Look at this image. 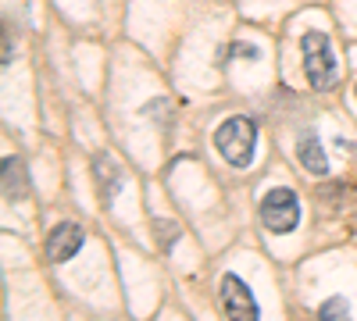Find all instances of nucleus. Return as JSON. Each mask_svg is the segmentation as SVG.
<instances>
[{"instance_id": "nucleus-1", "label": "nucleus", "mask_w": 357, "mask_h": 321, "mask_svg": "<svg viewBox=\"0 0 357 321\" xmlns=\"http://www.w3.org/2000/svg\"><path fill=\"white\" fill-rule=\"evenodd\" d=\"M254 143H257V125L243 114H232L215 129V147L232 168H247L254 157Z\"/></svg>"}, {"instance_id": "nucleus-2", "label": "nucleus", "mask_w": 357, "mask_h": 321, "mask_svg": "<svg viewBox=\"0 0 357 321\" xmlns=\"http://www.w3.org/2000/svg\"><path fill=\"white\" fill-rule=\"evenodd\" d=\"M301 54H304V72H307V82L314 86L318 93L333 90L340 82V72H336V57H333V47L321 33H304L301 36Z\"/></svg>"}, {"instance_id": "nucleus-3", "label": "nucleus", "mask_w": 357, "mask_h": 321, "mask_svg": "<svg viewBox=\"0 0 357 321\" xmlns=\"http://www.w3.org/2000/svg\"><path fill=\"white\" fill-rule=\"evenodd\" d=\"M261 225L268 232H275V236H286V232H293L296 225H301V200H296L293 189L279 186V189H268L261 196Z\"/></svg>"}, {"instance_id": "nucleus-4", "label": "nucleus", "mask_w": 357, "mask_h": 321, "mask_svg": "<svg viewBox=\"0 0 357 321\" xmlns=\"http://www.w3.org/2000/svg\"><path fill=\"white\" fill-rule=\"evenodd\" d=\"M218 297H222V311L229 321H261V307L240 275H225L218 285Z\"/></svg>"}, {"instance_id": "nucleus-5", "label": "nucleus", "mask_w": 357, "mask_h": 321, "mask_svg": "<svg viewBox=\"0 0 357 321\" xmlns=\"http://www.w3.org/2000/svg\"><path fill=\"white\" fill-rule=\"evenodd\" d=\"M86 243V228L79 221H61L50 228L47 236V257L54 260V265H65V260H72Z\"/></svg>"}, {"instance_id": "nucleus-6", "label": "nucleus", "mask_w": 357, "mask_h": 321, "mask_svg": "<svg viewBox=\"0 0 357 321\" xmlns=\"http://www.w3.org/2000/svg\"><path fill=\"white\" fill-rule=\"evenodd\" d=\"M296 157H301V164L307 168V171H314V175H325L329 171V157H325V147L318 143V136H301L296 139Z\"/></svg>"}, {"instance_id": "nucleus-7", "label": "nucleus", "mask_w": 357, "mask_h": 321, "mask_svg": "<svg viewBox=\"0 0 357 321\" xmlns=\"http://www.w3.org/2000/svg\"><path fill=\"white\" fill-rule=\"evenodd\" d=\"M93 171H97L100 200H104V203H111V200H114V193L122 189V171H118V164H114L107 154H100V157L93 161Z\"/></svg>"}, {"instance_id": "nucleus-8", "label": "nucleus", "mask_w": 357, "mask_h": 321, "mask_svg": "<svg viewBox=\"0 0 357 321\" xmlns=\"http://www.w3.org/2000/svg\"><path fill=\"white\" fill-rule=\"evenodd\" d=\"M4 196L8 200H25L29 196V179H25V168L15 154L4 157Z\"/></svg>"}, {"instance_id": "nucleus-9", "label": "nucleus", "mask_w": 357, "mask_h": 321, "mask_svg": "<svg viewBox=\"0 0 357 321\" xmlns=\"http://www.w3.org/2000/svg\"><path fill=\"white\" fill-rule=\"evenodd\" d=\"M318 321H354L347 297H329V300H325V304L318 307Z\"/></svg>"}, {"instance_id": "nucleus-10", "label": "nucleus", "mask_w": 357, "mask_h": 321, "mask_svg": "<svg viewBox=\"0 0 357 321\" xmlns=\"http://www.w3.org/2000/svg\"><path fill=\"white\" fill-rule=\"evenodd\" d=\"M154 232H161V236H165V240H161V246H165V250H172V243H175V236H178V228H175V225H168V221H154Z\"/></svg>"}, {"instance_id": "nucleus-11", "label": "nucleus", "mask_w": 357, "mask_h": 321, "mask_svg": "<svg viewBox=\"0 0 357 321\" xmlns=\"http://www.w3.org/2000/svg\"><path fill=\"white\" fill-rule=\"evenodd\" d=\"M232 57H247V61H257L261 50H257L254 43H236V47H232Z\"/></svg>"}]
</instances>
